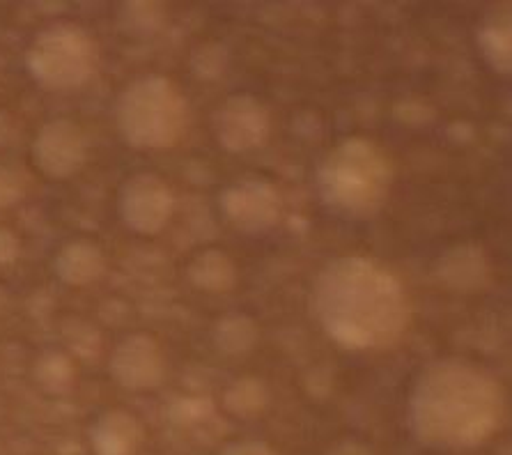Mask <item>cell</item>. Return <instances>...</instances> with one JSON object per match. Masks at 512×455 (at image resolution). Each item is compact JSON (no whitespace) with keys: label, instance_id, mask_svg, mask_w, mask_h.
I'll use <instances>...</instances> for the list:
<instances>
[{"label":"cell","instance_id":"obj_6","mask_svg":"<svg viewBox=\"0 0 512 455\" xmlns=\"http://www.w3.org/2000/svg\"><path fill=\"white\" fill-rule=\"evenodd\" d=\"M175 212L168 182L154 173H134L118 191L120 221L136 235H159Z\"/></svg>","mask_w":512,"mask_h":455},{"label":"cell","instance_id":"obj_5","mask_svg":"<svg viewBox=\"0 0 512 455\" xmlns=\"http://www.w3.org/2000/svg\"><path fill=\"white\" fill-rule=\"evenodd\" d=\"M26 69L46 92L79 90L99 69L97 40L79 23H51L28 44Z\"/></svg>","mask_w":512,"mask_h":455},{"label":"cell","instance_id":"obj_19","mask_svg":"<svg viewBox=\"0 0 512 455\" xmlns=\"http://www.w3.org/2000/svg\"><path fill=\"white\" fill-rule=\"evenodd\" d=\"M122 21L129 23V30L134 33H152L164 23V5L159 3H127L122 7Z\"/></svg>","mask_w":512,"mask_h":455},{"label":"cell","instance_id":"obj_4","mask_svg":"<svg viewBox=\"0 0 512 455\" xmlns=\"http://www.w3.org/2000/svg\"><path fill=\"white\" fill-rule=\"evenodd\" d=\"M115 127L134 150H170L189 127V102L168 76L145 74L115 99Z\"/></svg>","mask_w":512,"mask_h":455},{"label":"cell","instance_id":"obj_17","mask_svg":"<svg viewBox=\"0 0 512 455\" xmlns=\"http://www.w3.org/2000/svg\"><path fill=\"white\" fill-rule=\"evenodd\" d=\"M33 375H35V382L42 387V391L53 393V396L72 391L74 380H76L72 359H69L65 352H58V350L44 352L42 357L35 361Z\"/></svg>","mask_w":512,"mask_h":455},{"label":"cell","instance_id":"obj_1","mask_svg":"<svg viewBox=\"0 0 512 455\" xmlns=\"http://www.w3.org/2000/svg\"><path fill=\"white\" fill-rule=\"evenodd\" d=\"M310 313L349 352L389 350L411 325V302L391 269L368 256L329 260L313 281Z\"/></svg>","mask_w":512,"mask_h":455},{"label":"cell","instance_id":"obj_8","mask_svg":"<svg viewBox=\"0 0 512 455\" xmlns=\"http://www.w3.org/2000/svg\"><path fill=\"white\" fill-rule=\"evenodd\" d=\"M30 157L37 171L49 180H69L79 175L88 161V138L74 120H49L35 134Z\"/></svg>","mask_w":512,"mask_h":455},{"label":"cell","instance_id":"obj_22","mask_svg":"<svg viewBox=\"0 0 512 455\" xmlns=\"http://www.w3.org/2000/svg\"><path fill=\"white\" fill-rule=\"evenodd\" d=\"M219 455H278L267 442L260 439H239V442H230Z\"/></svg>","mask_w":512,"mask_h":455},{"label":"cell","instance_id":"obj_9","mask_svg":"<svg viewBox=\"0 0 512 455\" xmlns=\"http://www.w3.org/2000/svg\"><path fill=\"white\" fill-rule=\"evenodd\" d=\"M221 212L232 228L246 235H262L276 228L283 214V198L269 180L246 177L223 191Z\"/></svg>","mask_w":512,"mask_h":455},{"label":"cell","instance_id":"obj_16","mask_svg":"<svg viewBox=\"0 0 512 455\" xmlns=\"http://www.w3.org/2000/svg\"><path fill=\"white\" fill-rule=\"evenodd\" d=\"M258 341V322L246 313H230L216 322L214 327V345L226 357H244V354L255 350Z\"/></svg>","mask_w":512,"mask_h":455},{"label":"cell","instance_id":"obj_10","mask_svg":"<svg viewBox=\"0 0 512 455\" xmlns=\"http://www.w3.org/2000/svg\"><path fill=\"white\" fill-rule=\"evenodd\" d=\"M108 373L127 391L157 389L166 377L164 350L157 338L145 331L129 334L111 352Z\"/></svg>","mask_w":512,"mask_h":455},{"label":"cell","instance_id":"obj_20","mask_svg":"<svg viewBox=\"0 0 512 455\" xmlns=\"http://www.w3.org/2000/svg\"><path fill=\"white\" fill-rule=\"evenodd\" d=\"M198 63H203V67L196 69L198 79H216L226 69V49L221 44H203L191 58V65Z\"/></svg>","mask_w":512,"mask_h":455},{"label":"cell","instance_id":"obj_12","mask_svg":"<svg viewBox=\"0 0 512 455\" xmlns=\"http://www.w3.org/2000/svg\"><path fill=\"white\" fill-rule=\"evenodd\" d=\"M478 51L487 67L501 76L512 72V5L496 3L485 12L476 33Z\"/></svg>","mask_w":512,"mask_h":455},{"label":"cell","instance_id":"obj_24","mask_svg":"<svg viewBox=\"0 0 512 455\" xmlns=\"http://www.w3.org/2000/svg\"><path fill=\"white\" fill-rule=\"evenodd\" d=\"M19 253V242L17 237L12 233H7V230H0V262H14Z\"/></svg>","mask_w":512,"mask_h":455},{"label":"cell","instance_id":"obj_18","mask_svg":"<svg viewBox=\"0 0 512 455\" xmlns=\"http://www.w3.org/2000/svg\"><path fill=\"white\" fill-rule=\"evenodd\" d=\"M223 405L226 410L235 416H255L265 410L267 405V389L260 380H253V377H244V380H237L232 387L226 391V398H223Z\"/></svg>","mask_w":512,"mask_h":455},{"label":"cell","instance_id":"obj_23","mask_svg":"<svg viewBox=\"0 0 512 455\" xmlns=\"http://www.w3.org/2000/svg\"><path fill=\"white\" fill-rule=\"evenodd\" d=\"M329 455H375L370 451L368 444L359 442V439H343L336 446H331Z\"/></svg>","mask_w":512,"mask_h":455},{"label":"cell","instance_id":"obj_11","mask_svg":"<svg viewBox=\"0 0 512 455\" xmlns=\"http://www.w3.org/2000/svg\"><path fill=\"white\" fill-rule=\"evenodd\" d=\"M90 446L95 455H136L145 442V428L127 410H106L92 421Z\"/></svg>","mask_w":512,"mask_h":455},{"label":"cell","instance_id":"obj_14","mask_svg":"<svg viewBox=\"0 0 512 455\" xmlns=\"http://www.w3.org/2000/svg\"><path fill=\"white\" fill-rule=\"evenodd\" d=\"M437 276L455 292H478L490 283V262L480 246L460 244L441 256Z\"/></svg>","mask_w":512,"mask_h":455},{"label":"cell","instance_id":"obj_2","mask_svg":"<svg viewBox=\"0 0 512 455\" xmlns=\"http://www.w3.org/2000/svg\"><path fill=\"white\" fill-rule=\"evenodd\" d=\"M501 416V384L471 361L434 359L411 384L407 423L425 449H478L499 430Z\"/></svg>","mask_w":512,"mask_h":455},{"label":"cell","instance_id":"obj_25","mask_svg":"<svg viewBox=\"0 0 512 455\" xmlns=\"http://www.w3.org/2000/svg\"><path fill=\"white\" fill-rule=\"evenodd\" d=\"M12 134H14L12 115L5 109H0V148H5V145L12 141Z\"/></svg>","mask_w":512,"mask_h":455},{"label":"cell","instance_id":"obj_15","mask_svg":"<svg viewBox=\"0 0 512 455\" xmlns=\"http://www.w3.org/2000/svg\"><path fill=\"white\" fill-rule=\"evenodd\" d=\"M186 279L193 288L209 292V295H221L230 292L239 281V272L235 260L221 249H205L193 256L186 267Z\"/></svg>","mask_w":512,"mask_h":455},{"label":"cell","instance_id":"obj_7","mask_svg":"<svg viewBox=\"0 0 512 455\" xmlns=\"http://www.w3.org/2000/svg\"><path fill=\"white\" fill-rule=\"evenodd\" d=\"M212 134L216 143L230 154L260 150L271 134L269 109L248 92L230 95L212 113Z\"/></svg>","mask_w":512,"mask_h":455},{"label":"cell","instance_id":"obj_3","mask_svg":"<svg viewBox=\"0 0 512 455\" xmlns=\"http://www.w3.org/2000/svg\"><path fill=\"white\" fill-rule=\"evenodd\" d=\"M393 182L389 152L363 136L336 143L315 168V187L324 207L349 221L377 217L389 203Z\"/></svg>","mask_w":512,"mask_h":455},{"label":"cell","instance_id":"obj_21","mask_svg":"<svg viewBox=\"0 0 512 455\" xmlns=\"http://www.w3.org/2000/svg\"><path fill=\"white\" fill-rule=\"evenodd\" d=\"M23 196V180L10 171V168L0 166V207H10Z\"/></svg>","mask_w":512,"mask_h":455},{"label":"cell","instance_id":"obj_13","mask_svg":"<svg viewBox=\"0 0 512 455\" xmlns=\"http://www.w3.org/2000/svg\"><path fill=\"white\" fill-rule=\"evenodd\" d=\"M53 272L65 285L85 288L106 274V253L92 239H69L53 258Z\"/></svg>","mask_w":512,"mask_h":455}]
</instances>
